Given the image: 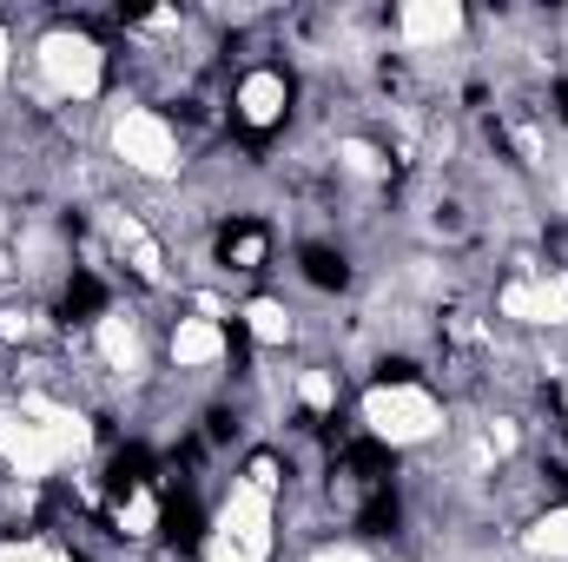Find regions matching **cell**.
I'll return each mask as SVG.
<instances>
[{
    "instance_id": "18",
    "label": "cell",
    "mask_w": 568,
    "mask_h": 562,
    "mask_svg": "<svg viewBox=\"0 0 568 562\" xmlns=\"http://www.w3.org/2000/svg\"><path fill=\"white\" fill-rule=\"evenodd\" d=\"M556 100H562V120H568V80H562V93H556Z\"/></svg>"
},
{
    "instance_id": "7",
    "label": "cell",
    "mask_w": 568,
    "mask_h": 562,
    "mask_svg": "<svg viewBox=\"0 0 568 562\" xmlns=\"http://www.w3.org/2000/svg\"><path fill=\"white\" fill-rule=\"evenodd\" d=\"M106 259L113 265H126L140 284H165V245L152 239V225H145L140 212H120V205H106Z\"/></svg>"
},
{
    "instance_id": "16",
    "label": "cell",
    "mask_w": 568,
    "mask_h": 562,
    "mask_svg": "<svg viewBox=\"0 0 568 562\" xmlns=\"http://www.w3.org/2000/svg\"><path fill=\"white\" fill-rule=\"evenodd\" d=\"M304 562H371V556H364L357 543H324V550H311Z\"/></svg>"
},
{
    "instance_id": "3",
    "label": "cell",
    "mask_w": 568,
    "mask_h": 562,
    "mask_svg": "<svg viewBox=\"0 0 568 562\" xmlns=\"http://www.w3.org/2000/svg\"><path fill=\"white\" fill-rule=\"evenodd\" d=\"M33 67H40V87H47L53 100L87 107V100L106 93V47H100L87 27H73V20H60V27H47V33L33 40Z\"/></svg>"
},
{
    "instance_id": "9",
    "label": "cell",
    "mask_w": 568,
    "mask_h": 562,
    "mask_svg": "<svg viewBox=\"0 0 568 562\" xmlns=\"http://www.w3.org/2000/svg\"><path fill=\"white\" fill-rule=\"evenodd\" d=\"M87 344H93V358L113 371V378H145V331H140V318L133 311H106V318H93V331H87Z\"/></svg>"
},
{
    "instance_id": "15",
    "label": "cell",
    "mask_w": 568,
    "mask_h": 562,
    "mask_svg": "<svg viewBox=\"0 0 568 562\" xmlns=\"http://www.w3.org/2000/svg\"><path fill=\"white\" fill-rule=\"evenodd\" d=\"M304 279L317 284V291H344V284H351L344 252H331V245H304Z\"/></svg>"
},
{
    "instance_id": "4",
    "label": "cell",
    "mask_w": 568,
    "mask_h": 562,
    "mask_svg": "<svg viewBox=\"0 0 568 562\" xmlns=\"http://www.w3.org/2000/svg\"><path fill=\"white\" fill-rule=\"evenodd\" d=\"M106 145H113V159H120L133 179H152V185L179 179V165H185V140H179V127H172L159 107H133V100L113 107V120H106Z\"/></svg>"
},
{
    "instance_id": "13",
    "label": "cell",
    "mask_w": 568,
    "mask_h": 562,
    "mask_svg": "<svg viewBox=\"0 0 568 562\" xmlns=\"http://www.w3.org/2000/svg\"><path fill=\"white\" fill-rule=\"evenodd\" d=\"M245 331H252V344H291L297 338V311L284 304V298H252L245 304Z\"/></svg>"
},
{
    "instance_id": "1",
    "label": "cell",
    "mask_w": 568,
    "mask_h": 562,
    "mask_svg": "<svg viewBox=\"0 0 568 562\" xmlns=\"http://www.w3.org/2000/svg\"><path fill=\"white\" fill-rule=\"evenodd\" d=\"M278 456H252L245 476L225 490V503L205 523V562H272L278 550Z\"/></svg>"
},
{
    "instance_id": "11",
    "label": "cell",
    "mask_w": 568,
    "mask_h": 562,
    "mask_svg": "<svg viewBox=\"0 0 568 562\" xmlns=\"http://www.w3.org/2000/svg\"><path fill=\"white\" fill-rule=\"evenodd\" d=\"M219 259H225V272H258V265L272 259V232H265L258 219H232V225L219 232Z\"/></svg>"
},
{
    "instance_id": "5",
    "label": "cell",
    "mask_w": 568,
    "mask_h": 562,
    "mask_svg": "<svg viewBox=\"0 0 568 562\" xmlns=\"http://www.w3.org/2000/svg\"><path fill=\"white\" fill-rule=\"evenodd\" d=\"M496 311L516 324V331H568V272H516V279L496 291Z\"/></svg>"
},
{
    "instance_id": "17",
    "label": "cell",
    "mask_w": 568,
    "mask_h": 562,
    "mask_svg": "<svg viewBox=\"0 0 568 562\" xmlns=\"http://www.w3.org/2000/svg\"><path fill=\"white\" fill-rule=\"evenodd\" d=\"M7 67H13V40H7V27H0V80H7Z\"/></svg>"
},
{
    "instance_id": "6",
    "label": "cell",
    "mask_w": 568,
    "mask_h": 562,
    "mask_svg": "<svg viewBox=\"0 0 568 562\" xmlns=\"http://www.w3.org/2000/svg\"><path fill=\"white\" fill-rule=\"evenodd\" d=\"M390 33H397L404 53H443V47H456L469 33V13L456 0H404L390 13Z\"/></svg>"
},
{
    "instance_id": "14",
    "label": "cell",
    "mask_w": 568,
    "mask_h": 562,
    "mask_svg": "<svg viewBox=\"0 0 568 562\" xmlns=\"http://www.w3.org/2000/svg\"><path fill=\"white\" fill-rule=\"evenodd\" d=\"M529 556H542V562H568V503H556V510H542L536 523H529Z\"/></svg>"
},
{
    "instance_id": "10",
    "label": "cell",
    "mask_w": 568,
    "mask_h": 562,
    "mask_svg": "<svg viewBox=\"0 0 568 562\" xmlns=\"http://www.w3.org/2000/svg\"><path fill=\"white\" fill-rule=\"evenodd\" d=\"M225 351H232V338H225V324H219L212 311H192V318H179V324L165 331L172 371H219Z\"/></svg>"
},
{
    "instance_id": "8",
    "label": "cell",
    "mask_w": 568,
    "mask_h": 562,
    "mask_svg": "<svg viewBox=\"0 0 568 562\" xmlns=\"http://www.w3.org/2000/svg\"><path fill=\"white\" fill-rule=\"evenodd\" d=\"M284 113H291V80H284V67H252V73L239 80V93H232V120H239L245 133H278Z\"/></svg>"
},
{
    "instance_id": "12",
    "label": "cell",
    "mask_w": 568,
    "mask_h": 562,
    "mask_svg": "<svg viewBox=\"0 0 568 562\" xmlns=\"http://www.w3.org/2000/svg\"><path fill=\"white\" fill-rule=\"evenodd\" d=\"M291 398H297V418L304 423H324L337 411V371H331V364H304V371L291 378Z\"/></svg>"
},
{
    "instance_id": "2",
    "label": "cell",
    "mask_w": 568,
    "mask_h": 562,
    "mask_svg": "<svg viewBox=\"0 0 568 562\" xmlns=\"http://www.w3.org/2000/svg\"><path fill=\"white\" fill-rule=\"evenodd\" d=\"M364 430H371L377 450H424L449 430V411L417 378H377L364 391Z\"/></svg>"
}]
</instances>
